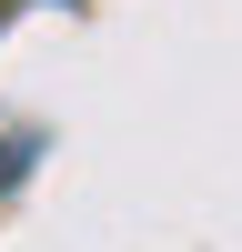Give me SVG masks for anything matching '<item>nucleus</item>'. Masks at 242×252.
Masks as SVG:
<instances>
[{
    "label": "nucleus",
    "mask_w": 242,
    "mask_h": 252,
    "mask_svg": "<svg viewBox=\"0 0 242 252\" xmlns=\"http://www.w3.org/2000/svg\"><path fill=\"white\" fill-rule=\"evenodd\" d=\"M30 161H40V131H0V202L30 182Z\"/></svg>",
    "instance_id": "1"
},
{
    "label": "nucleus",
    "mask_w": 242,
    "mask_h": 252,
    "mask_svg": "<svg viewBox=\"0 0 242 252\" xmlns=\"http://www.w3.org/2000/svg\"><path fill=\"white\" fill-rule=\"evenodd\" d=\"M0 20H10V10H0Z\"/></svg>",
    "instance_id": "2"
}]
</instances>
